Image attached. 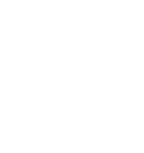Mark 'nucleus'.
<instances>
[]
</instances>
